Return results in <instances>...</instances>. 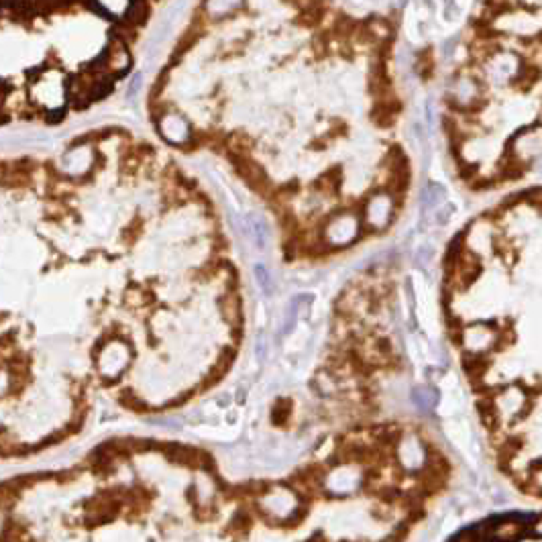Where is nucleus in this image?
<instances>
[{"label": "nucleus", "mask_w": 542, "mask_h": 542, "mask_svg": "<svg viewBox=\"0 0 542 542\" xmlns=\"http://www.w3.org/2000/svg\"><path fill=\"white\" fill-rule=\"evenodd\" d=\"M255 273H257V280H259V284L263 286V289H265V291H269V286H271V282H269V275H267L265 267H263V265H257Z\"/></svg>", "instance_id": "obj_5"}, {"label": "nucleus", "mask_w": 542, "mask_h": 542, "mask_svg": "<svg viewBox=\"0 0 542 542\" xmlns=\"http://www.w3.org/2000/svg\"><path fill=\"white\" fill-rule=\"evenodd\" d=\"M2 530H4V516L0 514V532H2Z\"/></svg>", "instance_id": "obj_7"}, {"label": "nucleus", "mask_w": 542, "mask_h": 542, "mask_svg": "<svg viewBox=\"0 0 542 542\" xmlns=\"http://www.w3.org/2000/svg\"><path fill=\"white\" fill-rule=\"evenodd\" d=\"M92 163V155L88 147H73L72 151L64 157V172L70 176L86 174V170Z\"/></svg>", "instance_id": "obj_2"}, {"label": "nucleus", "mask_w": 542, "mask_h": 542, "mask_svg": "<svg viewBox=\"0 0 542 542\" xmlns=\"http://www.w3.org/2000/svg\"><path fill=\"white\" fill-rule=\"evenodd\" d=\"M289 408H291L289 399H280V401L275 404V408H273V422H275V424H282V420L288 418Z\"/></svg>", "instance_id": "obj_4"}, {"label": "nucleus", "mask_w": 542, "mask_h": 542, "mask_svg": "<svg viewBox=\"0 0 542 542\" xmlns=\"http://www.w3.org/2000/svg\"><path fill=\"white\" fill-rule=\"evenodd\" d=\"M220 312L222 316L228 320V323H239L241 320V304H239V298L237 296H228L226 300L220 302Z\"/></svg>", "instance_id": "obj_3"}, {"label": "nucleus", "mask_w": 542, "mask_h": 542, "mask_svg": "<svg viewBox=\"0 0 542 542\" xmlns=\"http://www.w3.org/2000/svg\"><path fill=\"white\" fill-rule=\"evenodd\" d=\"M291 514H293V516L284 522V526H296L300 520H304V518H306V507H298V509H293Z\"/></svg>", "instance_id": "obj_6"}, {"label": "nucleus", "mask_w": 542, "mask_h": 542, "mask_svg": "<svg viewBox=\"0 0 542 542\" xmlns=\"http://www.w3.org/2000/svg\"><path fill=\"white\" fill-rule=\"evenodd\" d=\"M31 94L41 107L49 110L60 109L64 105V86L60 82L51 84L49 80H39L37 84H33Z\"/></svg>", "instance_id": "obj_1"}]
</instances>
